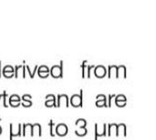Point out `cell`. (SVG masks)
Instances as JSON below:
<instances>
[{"label": "cell", "instance_id": "cell-1", "mask_svg": "<svg viewBox=\"0 0 156 140\" xmlns=\"http://www.w3.org/2000/svg\"><path fill=\"white\" fill-rule=\"evenodd\" d=\"M50 75L53 77H61L63 75V61L59 65H54L50 67Z\"/></svg>", "mask_w": 156, "mask_h": 140}, {"label": "cell", "instance_id": "cell-2", "mask_svg": "<svg viewBox=\"0 0 156 140\" xmlns=\"http://www.w3.org/2000/svg\"><path fill=\"white\" fill-rule=\"evenodd\" d=\"M21 97L17 94H13L9 97V99H8V103L11 107L13 108H16V107H18L20 104H21Z\"/></svg>", "mask_w": 156, "mask_h": 140}, {"label": "cell", "instance_id": "cell-3", "mask_svg": "<svg viewBox=\"0 0 156 140\" xmlns=\"http://www.w3.org/2000/svg\"><path fill=\"white\" fill-rule=\"evenodd\" d=\"M22 135V125L21 123H19L17 125V130L15 131L14 128H13V124L10 123V137H9V139L13 140V138L15 137H21Z\"/></svg>", "mask_w": 156, "mask_h": 140}, {"label": "cell", "instance_id": "cell-4", "mask_svg": "<svg viewBox=\"0 0 156 140\" xmlns=\"http://www.w3.org/2000/svg\"><path fill=\"white\" fill-rule=\"evenodd\" d=\"M2 73H3L4 77H6V78L12 77L15 75V67H13V66H11V65H6V66H5V67L3 68Z\"/></svg>", "mask_w": 156, "mask_h": 140}, {"label": "cell", "instance_id": "cell-5", "mask_svg": "<svg viewBox=\"0 0 156 140\" xmlns=\"http://www.w3.org/2000/svg\"><path fill=\"white\" fill-rule=\"evenodd\" d=\"M70 104L74 107L82 106V90H80V95H73L70 98Z\"/></svg>", "mask_w": 156, "mask_h": 140}, {"label": "cell", "instance_id": "cell-6", "mask_svg": "<svg viewBox=\"0 0 156 140\" xmlns=\"http://www.w3.org/2000/svg\"><path fill=\"white\" fill-rule=\"evenodd\" d=\"M37 72L40 77H47L50 74V68L46 65H41L37 67Z\"/></svg>", "mask_w": 156, "mask_h": 140}, {"label": "cell", "instance_id": "cell-7", "mask_svg": "<svg viewBox=\"0 0 156 140\" xmlns=\"http://www.w3.org/2000/svg\"><path fill=\"white\" fill-rule=\"evenodd\" d=\"M55 131H56V134L58 136H61V137L65 136L68 133V127L64 123H59L56 126Z\"/></svg>", "mask_w": 156, "mask_h": 140}, {"label": "cell", "instance_id": "cell-8", "mask_svg": "<svg viewBox=\"0 0 156 140\" xmlns=\"http://www.w3.org/2000/svg\"><path fill=\"white\" fill-rule=\"evenodd\" d=\"M21 104L23 107L25 108H28V107H31L33 102H32V96L29 95V94H24L21 96Z\"/></svg>", "mask_w": 156, "mask_h": 140}, {"label": "cell", "instance_id": "cell-9", "mask_svg": "<svg viewBox=\"0 0 156 140\" xmlns=\"http://www.w3.org/2000/svg\"><path fill=\"white\" fill-rule=\"evenodd\" d=\"M45 105L47 107H57V102H56V97L53 94H48L46 96V100H45Z\"/></svg>", "mask_w": 156, "mask_h": 140}, {"label": "cell", "instance_id": "cell-10", "mask_svg": "<svg viewBox=\"0 0 156 140\" xmlns=\"http://www.w3.org/2000/svg\"><path fill=\"white\" fill-rule=\"evenodd\" d=\"M94 73H95V75L96 76H98V77H103V76H105V74H106V68L104 67H102V66H98L96 68H95V71H94Z\"/></svg>", "mask_w": 156, "mask_h": 140}, {"label": "cell", "instance_id": "cell-11", "mask_svg": "<svg viewBox=\"0 0 156 140\" xmlns=\"http://www.w3.org/2000/svg\"><path fill=\"white\" fill-rule=\"evenodd\" d=\"M37 65H36L35 66V67H34V70L33 71H31V69H30V67H29V66L28 65H26V69L27 70V72H28V75L30 76V77L31 78H33L34 77V76H35V74H36V72L37 71Z\"/></svg>", "mask_w": 156, "mask_h": 140}, {"label": "cell", "instance_id": "cell-12", "mask_svg": "<svg viewBox=\"0 0 156 140\" xmlns=\"http://www.w3.org/2000/svg\"><path fill=\"white\" fill-rule=\"evenodd\" d=\"M1 97H2V100H3V104H4V107L5 108H7L8 105H7V101H6V97H7V94H6V91L4 90L2 94H0Z\"/></svg>", "mask_w": 156, "mask_h": 140}, {"label": "cell", "instance_id": "cell-13", "mask_svg": "<svg viewBox=\"0 0 156 140\" xmlns=\"http://www.w3.org/2000/svg\"><path fill=\"white\" fill-rule=\"evenodd\" d=\"M23 69H24V65H16V66H15V77H17L19 71L20 70L23 71Z\"/></svg>", "mask_w": 156, "mask_h": 140}, {"label": "cell", "instance_id": "cell-14", "mask_svg": "<svg viewBox=\"0 0 156 140\" xmlns=\"http://www.w3.org/2000/svg\"><path fill=\"white\" fill-rule=\"evenodd\" d=\"M116 103L117 104H119V102H123L124 104H125V102H126V97L123 96V95H119L117 97H116Z\"/></svg>", "mask_w": 156, "mask_h": 140}, {"label": "cell", "instance_id": "cell-15", "mask_svg": "<svg viewBox=\"0 0 156 140\" xmlns=\"http://www.w3.org/2000/svg\"><path fill=\"white\" fill-rule=\"evenodd\" d=\"M48 126H49V133H50V136L54 137V136H55V134H54V132H53V127H54V123H53V120H52V119H50V120H49Z\"/></svg>", "mask_w": 156, "mask_h": 140}, {"label": "cell", "instance_id": "cell-16", "mask_svg": "<svg viewBox=\"0 0 156 140\" xmlns=\"http://www.w3.org/2000/svg\"><path fill=\"white\" fill-rule=\"evenodd\" d=\"M86 63H87V61H84L83 62V64H82V77H84V74H85V67H86Z\"/></svg>", "mask_w": 156, "mask_h": 140}, {"label": "cell", "instance_id": "cell-17", "mask_svg": "<svg viewBox=\"0 0 156 140\" xmlns=\"http://www.w3.org/2000/svg\"><path fill=\"white\" fill-rule=\"evenodd\" d=\"M93 66H88V77H90V68H92Z\"/></svg>", "mask_w": 156, "mask_h": 140}, {"label": "cell", "instance_id": "cell-18", "mask_svg": "<svg viewBox=\"0 0 156 140\" xmlns=\"http://www.w3.org/2000/svg\"><path fill=\"white\" fill-rule=\"evenodd\" d=\"M2 131H3V128H2V127L0 126V135L2 134Z\"/></svg>", "mask_w": 156, "mask_h": 140}, {"label": "cell", "instance_id": "cell-19", "mask_svg": "<svg viewBox=\"0 0 156 140\" xmlns=\"http://www.w3.org/2000/svg\"><path fill=\"white\" fill-rule=\"evenodd\" d=\"M0 77H1V61H0Z\"/></svg>", "mask_w": 156, "mask_h": 140}, {"label": "cell", "instance_id": "cell-20", "mask_svg": "<svg viewBox=\"0 0 156 140\" xmlns=\"http://www.w3.org/2000/svg\"><path fill=\"white\" fill-rule=\"evenodd\" d=\"M1 120H2V118H0V121H1Z\"/></svg>", "mask_w": 156, "mask_h": 140}]
</instances>
